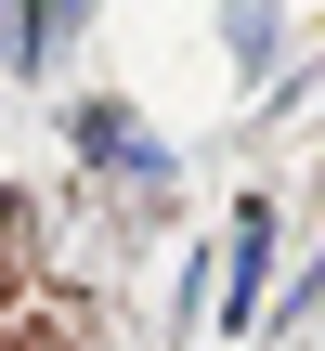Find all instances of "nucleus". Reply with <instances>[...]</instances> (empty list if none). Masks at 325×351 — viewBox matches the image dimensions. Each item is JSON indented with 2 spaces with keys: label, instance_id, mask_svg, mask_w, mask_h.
Listing matches in <instances>:
<instances>
[{
  "label": "nucleus",
  "instance_id": "nucleus-2",
  "mask_svg": "<svg viewBox=\"0 0 325 351\" xmlns=\"http://www.w3.org/2000/svg\"><path fill=\"white\" fill-rule=\"evenodd\" d=\"M78 156H104V169H143V182H169V143H143L117 104H78Z\"/></svg>",
  "mask_w": 325,
  "mask_h": 351
},
{
  "label": "nucleus",
  "instance_id": "nucleus-1",
  "mask_svg": "<svg viewBox=\"0 0 325 351\" xmlns=\"http://www.w3.org/2000/svg\"><path fill=\"white\" fill-rule=\"evenodd\" d=\"M261 287H274V208L234 221V261H221V326H261Z\"/></svg>",
  "mask_w": 325,
  "mask_h": 351
}]
</instances>
